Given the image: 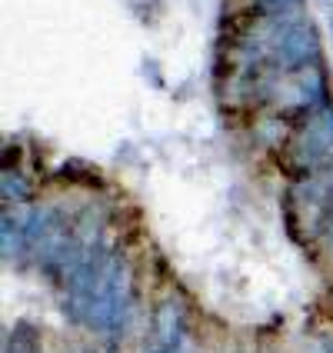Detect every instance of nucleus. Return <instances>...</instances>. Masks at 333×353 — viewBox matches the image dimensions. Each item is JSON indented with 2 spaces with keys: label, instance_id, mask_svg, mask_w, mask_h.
I'll use <instances>...</instances> for the list:
<instances>
[{
  "label": "nucleus",
  "instance_id": "obj_9",
  "mask_svg": "<svg viewBox=\"0 0 333 353\" xmlns=\"http://www.w3.org/2000/svg\"><path fill=\"white\" fill-rule=\"evenodd\" d=\"M330 30H333V7H330Z\"/></svg>",
  "mask_w": 333,
  "mask_h": 353
},
{
  "label": "nucleus",
  "instance_id": "obj_7",
  "mask_svg": "<svg viewBox=\"0 0 333 353\" xmlns=\"http://www.w3.org/2000/svg\"><path fill=\"white\" fill-rule=\"evenodd\" d=\"M294 7H303V0H250V10L254 14H283V10H294Z\"/></svg>",
  "mask_w": 333,
  "mask_h": 353
},
{
  "label": "nucleus",
  "instance_id": "obj_8",
  "mask_svg": "<svg viewBox=\"0 0 333 353\" xmlns=\"http://www.w3.org/2000/svg\"><path fill=\"white\" fill-rule=\"evenodd\" d=\"M143 74L150 77L154 87H163V77H160V70H157V60H143Z\"/></svg>",
  "mask_w": 333,
  "mask_h": 353
},
{
  "label": "nucleus",
  "instance_id": "obj_1",
  "mask_svg": "<svg viewBox=\"0 0 333 353\" xmlns=\"http://www.w3.org/2000/svg\"><path fill=\"white\" fill-rule=\"evenodd\" d=\"M270 63H276L287 77L290 74H300L303 67H314V63H323V47H320V30H316L314 20H300L294 23L283 40L276 43Z\"/></svg>",
  "mask_w": 333,
  "mask_h": 353
},
{
  "label": "nucleus",
  "instance_id": "obj_2",
  "mask_svg": "<svg viewBox=\"0 0 333 353\" xmlns=\"http://www.w3.org/2000/svg\"><path fill=\"white\" fill-rule=\"evenodd\" d=\"M154 336H157V347L163 350H183V303L176 296L163 300L154 310Z\"/></svg>",
  "mask_w": 333,
  "mask_h": 353
},
{
  "label": "nucleus",
  "instance_id": "obj_5",
  "mask_svg": "<svg viewBox=\"0 0 333 353\" xmlns=\"http://www.w3.org/2000/svg\"><path fill=\"white\" fill-rule=\"evenodd\" d=\"M0 196H3V207H20L30 200V180L20 174V170H3L0 174Z\"/></svg>",
  "mask_w": 333,
  "mask_h": 353
},
{
  "label": "nucleus",
  "instance_id": "obj_6",
  "mask_svg": "<svg viewBox=\"0 0 333 353\" xmlns=\"http://www.w3.org/2000/svg\"><path fill=\"white\" fill-rule=\"evenodd\" d=\"M60 176L63 180H74V183H87V187H100V174L97 170H90L87 163H80V160H67V163H60Z\"/></svg>",
  "mask_w": 333,
  "mask_h": 353
},
{
  "label": "nucleus",
  "instance_id": "obj_3",
  "mask_svg": "<svg viewBox=\"0 0 333 353\" xmlns=\"http://www.w3.org/2000/svg\"><path fill=\"white\" fill-rule=\"evenodd\" d=\"M107 207H100V203H87L80 214H74V236H77L83 247H97L103 243V230H107Z\"/></svg>",
  "mask_w": 333,
  "mask_h": 353
},
{
  "label": "nucleus",
  "instance_id": "obj_4",
  "mask_svg": "<svg viewBox=\"0 0 333 353\" xmlns=\"http://www.w3.org/2000/svg\"><path fill=\"white\" fill-rule=\"evenodd\" d=\"M254 137H256V143H263V147H287V140L294 137V123L283 117V114L256 117L254 120Z\"/></svg>",
  "mask_w": 333,
  "mask_h": 353
}]
</instances>
